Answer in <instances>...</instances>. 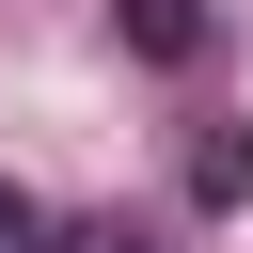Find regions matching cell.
<instances>
[{
    "label": "cell",
    "instance_id": "cell-1",
    "mask_svg": "<svg viewBox=\"0 0 253 253\" xmlns=\"http://www.w3.org/2000/svg\"><path fill=\"white\" fill-rule=\"evenodd\" d=\"M126 63H206V0H111Z\"/></svg>",
    "mask_w": 253,
    "mask_h": 253
},
{
    "label": "cell",
    "instance_id": "cell-2",
    "mask_svg": "<svg viewBox=\"0 0 253 253\" xmlns=\"http://www.w3.org/2000/svg\"><path fill=\"white\" fill-rule=\"evenodd\" d=\"M190 206H253V126H190Z\"/></svg>",
    "mask_w": 253,
    "mask_h": 253
},
{
    "label": "cell",
    "instance_id": "cell-3",
    "mask_svg": "<svg viewBox=\"0 0 253 253\" xmlns=\"http://www.w3.org/2000/svg\"><path fill=\"white\" fill-rule=\"evenodd\" d=\"M47 253H158L142 221H47Z\"/></svg>",
    "mask_w": 253,
    "mask_h": 253
},
{
    "label": "cell",
    "instance_id": "cell-4",
    "mask_svg": "<svg viewBox=\"0 0 253 253\" xmlns=\"http://www.w3.org/2000/svg\"><path fill=\"white\" fill-rule=\"evenodd\" d=\"M0 253H47V206H32L16 174H0Z\"/></svg>",
    "mask_w": 253,
    "mask_h": 253
}]
</instances>
